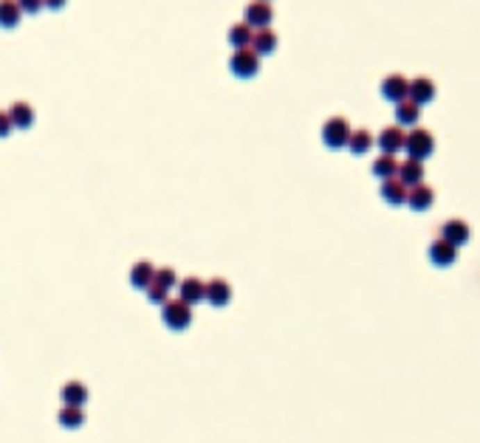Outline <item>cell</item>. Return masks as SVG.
<instances>
[{"instance_id": "6da1fadb", "label": "cell", "mask_w": 480, "mask_h": 443, "mask_svg": "<svg viewBox=\"0 0 480 443\" xmlns=\"http://www.w3.org/2000/svg\"><path fill=\"white\" fill-rule=\"evenodd\" d=\"M404 150H407V158L424 161V158H429L435 153V136L427 127H413L404 136Z\"/></svg>"}, {"instance_id": "7a4b0ae2", "label": "cell", "mask_w": 480, "mask_h": 443, "mask_svg": "<svg viewBox=\"0 0 480 443\" xmlns=\"http://www.w3.org/2000/svg\"><path fill=\"white\" fill-rule=\"evenodd\" d=\"M351 122L345 116H331L325 124H322V142L331 147V150H342L347 147V139H351Z\"/></svg>"}, {"instance_id": "3957f363", "label": "cell", "mask_w": 480, "mask_h": 443, "mask_svg": "<svg viewBox=\"0 0 480 443\" xmlns=\"http://www.w3.org/2000/svg\"><path fill=\"white\" fill-rule=\"evenodd\" d=\"M229 68H232L235 76H240V79H251V76L260 71V54H257L251 46H246V49H235V54H232V60H229Z\"/></svg>"}, {"instance_id": "277c9868", "label": "cell", "mask_w": 480, "mask_h": 443, "mask_svg": "<svg viewBox=\"0 0 480 443\" xmlns=\"http://www.w3.org/2000/svg\"><path fill=\"white\" fill-rule=\"evenodd\" d=\"M164 322L172 331L190 328V322H192V305H187L181 299H167L164 302Z\"/></svg>"}, {"instance_id": "5b68a950", "label": "cell", "mask_w": 480, "mask_h": 443, "mask_svg": "<svg viewBox=\"0 0 480 443\" xmlns=\"http://www.w3.org/2000/svg\"><path fill=\"white\" fill-rule=\"evenodd\" d=\"M243 23H249L251 28H269V23L274 20V6L269 0H251L243 9Z\"/></svg>"}, {"instance_id": "8992f818", "label": "cell", "mask_w": 480, "mask_h": 443, "mask_svg": "<svg viewBox=\"0 0 480 443\" xmlns=\"http://www.w3.org/2000/svg\"><path fill=\"white\" fill-rule=\"evenodd\" d=\"M407 91H410V79L404 74H387L381 79V97L387 102H402V99H407Z\"/></svg>"}, {"instance_id": "52a82bcc", "label": "cell", "mask_w": 480, "mask_h": 443, "mask_svg": "<svg viewBox=\"0 0 480 443\" xmlns=\"http://www.w3.org/2000/svg\"><path fill=\"white\" fill-rule=\"evenodd\" d=\"M404 127H399V124H387L381 133H379V139H376V144L381 147V153H387V156H396L399 150H404Z\"/></svg>"}, {"instance_id": "ba28073f", "label": "cell", "mask_w": 480, "mask_h": 443, "mask_svg": "<svg viewBox=\"0 0 480 443\" xmlns=\"http://www.w3.org/2000/svg\"><path fill=\"white\" fill-rule=\"evenodd\" d=\"M435 94H438V87H435V82H432L429 76H415V79H410L407 99H413L415 105H427V102H432Z\"/></svg>"}, {"instance_id": "9c48e42d", "label": "cell", "mask_w": 480, "mask_h": 443, "mask_svg": "<svg viewBox=\"0 0 480 443\" xmlns=\"http://www.w3.org/2000/svg\"><path fill=\"white\" fill-rule=\"evenodd\" d=\"M407 203H410V209H415V212H427L432 203H435V190L429 187V184H415V187H410L407 190Z\"/></svg>"}, {"instance_id": "30bf717a", "label": "cell", "mask_w": 480, "mask_h": 443, "mask_svg": "<svg viewBox=\"0 0 480 443\" xmlns=\"http://www.w3.org/2000/svg\"><path fill=\"white\" fill-rule=\"evenodd\" d=\"M204 296H206V283H201L198 277H184L179 283V299L181 302L198 305V302H204Z\"/></svg>"}, {"instance_id": "8fae6325", "label": "cell", "mask_w": 480, "mask_h": 443, "mask_svg": "<svg viewBox=\"0 0 480 443\" xmlns=\"http://www.w3.org/2000/svg\"><path fill=\"white\" fill-rule=\"evenodd\" d=\"M204 299L212 302L215 308H224V305H229V299H232V285H229L226 280H221V277H215V280L206 283V296H204Z\"/></svg>"}, {"instance_id": "7c38bea8", "label": "cell", "mask_w": 480, "mask_h": 443, "mask_svg": "<svg viewBox=\"0 0 480 443\" xmlns=\"http://www.w3.org/2000/svg\"><path fill=\"white\" fill-rule=\"evenodd\" d=\"M396 178L407 187H415L424 181V161H415V158H404L399 161V172H396Z\"/></svg>"}, {"instance_id": "4fadbf2b", "label": "cell", "mask_w": 480, "mask_h": 443, "mask_svg": "<svg viewBox=\"0 0 480 443\" xmlns=\"http://www.w3.org/2000/svg\"><path fill=\"white\" fill-rule=\"evenodd\" d=\"M469 224L466 220H461V217H452V220H447V224L441 226V237L444 240H449L452 246H463L466 240H469Z\"/></svg>"}, {"instance_id": "5bb4252c", "label": "cell", "mask_w": 480, "mask_h": 443, "mask_svg": "<svg viewBox=\"0 0 480 443\" xmlns=\"http://www.w3.org/2000/svg\"><path fill=\"white\" fill-rule=\"evenodd\" d=\"M429 260H432L435 265H452V262L458 260V246H452L449 240L438 237V240L429 246Z\"/></svg>"}, {"instance_id": "9a60e30c", "label": "cell", "mask_w": 480, "mask_h": 443, "mask_svg": "<svg viewBox=\"0 0 480 443\" xmlns=\"http://www.w3.org/2000/svg\"><path fill=\"white\" fill-rule=\"evenodd\" d=\"M407 184H402L399 178H384L381 181V198L390 203V206H402L407 203Z\"/></svg>"}, {"instance_id": "2e32d148", "label": "cell", "mask_w": 480, "mask_h": 443, "mask_svg": "<svg viewBox=\"0 0 480 443\" xmlns=\"http://www.w3.org/2000/svg\"><path fill=\"white\" fill-rule=\"evenodd\" d=\"M418 119H421V105H415L413 99L396 102V124L399 127H415Z\"/></svg>"}, {"instance_id": "e0dca14e", "label": "cell", "mask_w": 480, "mask_h": 443, "mask_svg": "<svg viewBox=\"0 0 480 443\" xmlns=\"http://www.w3.org/2000/svg\"><path fill=\"white\" fill-rule=\"evenodd\" d=\"M251 49L266 57V54H274L277 51V34L272 28H254V37H251Z\"/></svg>"}, {"instance_id": "ac0fdd59", "label": "cell", "mask_w": 480, "mask_h": 443, "mask_svg": "<svg viewBox=\"0 0 480 443\" xmlns=\"http://www.w3.org/2000/svg\"><path fill=\"white\" fill-rule=\"evenodd\" d=\"M373 144H376V139H373V133H370L367 127L351 130V139H347V150H351L354 156H365Z\"/></svg>"}, {"instance_id": "d6986e66", "label": "cell", "mask_w": 480, "mask_h": 443, "mask_svg": "<svg viewBox=\"0 0 480 443\" xmlns=\"http://www.w3.org/2000/svg\"><path fill=\"white\" fill-rule=\"evenodd\" d=\"M9 119H12L15 127L28 130V127L34 124V108H31L28 102H15V105L9 108Z\"/></svg>"}, {"instance_id": "ffe728a7", "label": "cell", "mask_w": 480, "mask_h": 443, "mask_svg": "<svg viewBox=\"0 0 480 443\" xmlns=\"http://www.w3.org/2000/svg\"><path fill=\"white\" fill-rule=\"evenodd\" d=\"M396 172H399V158L396 156H387V153H381L376 161H373V175L376 178H396Z\"/></svg>"}, {"instance_id": "44dd1931", "label": "cell", "mask_w": 480, "mask_h": 443, "mask_svg": "<svg viewBox=\"0 0 480 443\" xmlns=\"http://www.w3.org/2000/svg\"><path fill=\"white\" fill-rule=\"evenodd\" d=\"M85 401H88V390H85V384L68 381V384L63 387V404H68V407H82Z\"/></svg>"}, {"instance_id": "7402d4cb", "label": "cell", "mask_w": 480, "mask_h": 443, "mask_svg": "<svg viewBox=\"0 0 480 443\" xmlns=\"http://www.w3.org/2000/svg\"><path fill=\"white\" fill-rule=\"evenodd\" d=\"M153 277H156V269H153V262H147V260L136 262L133 269H130V283H133L136 288H147L153 283Z\"/></svg>"}, {"instance_id": "603a6c76", "label": "cell", "mask_w": 480, "mask_h": 443, "mask_svg": "<svg viewBox=\"0 0 480 443\" xmlns=\"http://www.w3.org/2000/svg\"><path fill=\"white\" fill-rule=\"evenodd\" d=\"M23 12L17 6V0H0V26L3 28H15L20 23Z\"/></svg>"}, {"instance_id": "cb8c5ba5", "label": "cell", "mask_w": 480, "mask_h": 443, "mask_svg": "<svg viewBox=\"0 0 480 443\" xmlns=\"http://www.w3.org/2000/svg\"><path fill=\"white\" fill-rule=\"evenodd\" d=\"M251 37H254V28H251L249 23H235V26L229 28V34H226V40L232 42L235 49H246V46H251Z\"/></svg>"}, {"instance_id": "d4e9b609", "label": "cell", "mask_w": 480, "mask_h": 443, "mask_svg": "<svg viewBox=\"0 0 480 443\" xmlns=\"http://www.w3.org/2000/svg\"><path fill=\"white\" fill-rule=\"evenodd\" d=\"M60 424L65 426V429H76V426H82L85 424V412H82V407H63L60 410Z\"/></svg>"}, {"instance_id": "484cf974", "label": "cell", "mask_w": 480, "mask_h": 443, "mask_svg": "<svg viewBox=\"0 0 480 443\" xmlns=\"http://www.w3.org/2000/svg\"><path fill=\"white\" fill-rule=\"evenodd\" d=\"M153 283H158V285H164V288L169 291L172 285H179V277H176V271H172L169 265H164V269H156V277H153Z\"/></svg>"}, {"instance_id": "4316f807", "label": "cell", "mask_w": 480, "mask_h": 443, "mask_svg": "<svg viewBox=\"0 0 480 443\" xmlns=\"http://www.w3.org/2000/svg\"><path fill=\"white\" fill-rule=\"evenodd\" d=\"M144 291H147V299H150L153 305H164V302L169 299V291H167L164 285H158V283H150Z\"/></svg>"}, {"instance_id": "83f0119b", "label": "cell", "mask_w": 480, "mask_h": 443, "mask_svg": "<svg viewBox=\"0 0 480 443\" xmlns=\"http://www.w3.org/2000/svg\"><path fill=\"white\" fill-rule=\"evenodd\" d=\"M12 130H15V124L9 119V110H0V139H6Z\"/></svg>"}, {"instance_id": "f1b7e54d", "label": "cell", "mask_w": 480, "mask_h": 443, "mask_svg": "<svg viewBox=\"0 0 480 443\" xmlns=\"http://www.w3.org/2000/svg\"><path fill=\"white\" fill-rule=\"evenodd\" d=\"M17 6H20V12H26V15H37V12L42 9V0H17Z\"/></svg>"}, {"instance_id": "f546056e", "label": "cell", "mask_w": 480, "mask_h": 443, "mask_svg": "<svg viewBox=\"0 0 480 443\" xmlns=\"http://www.w3.org/2000/svg\"><path fill=\"white\" fill-rule=\"evenodd\" d=\"M65 3H68V0H42V6H46V9H54V12L63 9Z\"/></svg>"}, {"instance_id": "4dcf8cb0", "label": "cell", "mask_w": 480, "mask_h": 443, "mask_svg": "<svg viewBox=\"0 0 480 443\" xmlns=\"http://www.w3.org/2000/svg\"><path fill=\"white\" fill-rule=\"evenodd\" d=\"M269 3H272V0H269Z\"/></svg>"}]
</instances>
